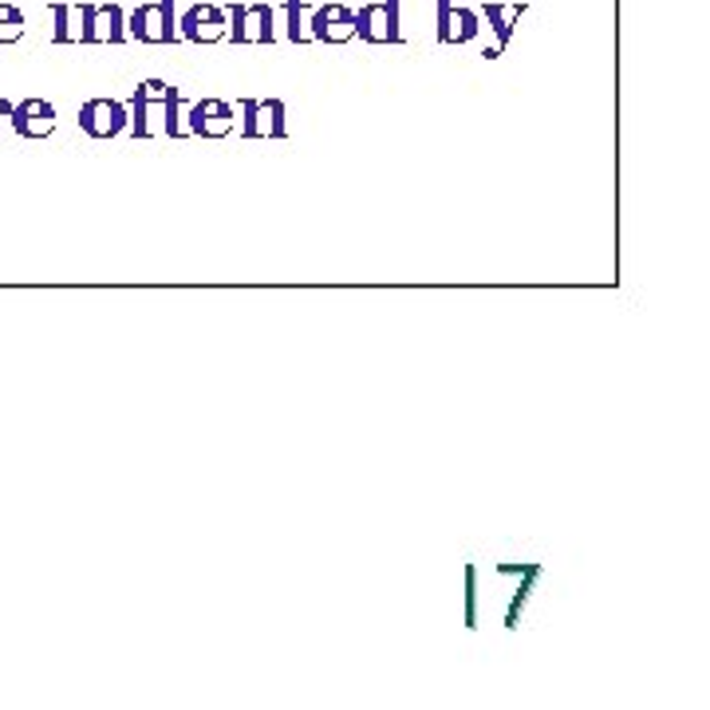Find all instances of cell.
<instances>
[{
    "instance_id": "obj_1",
    "label": "cell",
    "mask_w": 710,
    "mask_h": 710,
    "mask_svg": "<svg viewBox=\"0 0 710 710\" xmlns=\"http://www.w3.org/2000/svg\"><path fill=\"white\" fill-rule=\"evenodd\" d=\"M225 40L234 44H272L277 40V12L272 4H225Z\"/></svg>"
},
{
    "instance_id": "obj_2",
    "label": "cell",
    "mask_w": 710,
    "mask_h": 710,
    "mask_svg": "<svg viewBox=\"0 0 710 710\" xmlns=\"http://www.w3.org/2000/svg\"><path fill=\"white\" fill-rule=\"evenodd\" d=\"M126 40H138V44H174V40H178L174 0L138 4V9L126 17Z\"/></svg>"
},
{
    "instance_id": "obj_3",
    "label": "cell",
    "mask_w": 710,
    "mask_h": 710,
    "mask_svg": "<svg viewBox=\"0 0 710 710\" xmlns=\"http://www.w3.org/2000/svg\"><path fill=\"white\" fill-rule=\"evenodd\" d=\"M356 40L363 44H403V28H399V0H371L356 12Z\"/></svg>"
},
{
    "instance_id": "obj_4",
    "label": "cell",
    "mask_w": 710,
    "mask_h": 710,
    "mask_svg": "<svg viewBox=\"0 0 710 710\" xmlns=\"http://www.w3.org/2000/svg\"><path fill=\"white\" fill-rule=\"evenodd\" d=\"M182 119H186L189 135L209 138V143H217V138H229L237 131V111L229 107L225 100H198Z\"/></svg>"
},
{
    "instance_id": "obj_5",
    "label": "cell",
    "mask_w": 710,
    "mask_h": 710,
    "mask_svg": "<svg viewBox=\"0 0 710 710\" xmlns=\"http://www.w3.org/2000/svg\"><path fill=\"white\" fill-rule=\"evenodd\" d=\"M225 28H229V20H225L222 4H189V9L182 12V20H178V40L206 48V44L225 40Z\"/></svg>"
},
{
    "instance_id": "obj_6",
    "label": "cell",
    "mask_w": 710,
    "mask_h": 710,
    "mask_svg": "<svg viewBox=\"0 0 710 710\" xmlns=\"http://www.w3.org/2000/svg\"><path fill=\"white\" fill-rule=\"evenodd\" d=\"M308 37L316 44H351L356 40V12L348 4H320V9L308 17Z\"/></svg>"
},
{
    "instance_id": "obj_7",
    "label": "cell",
    "mask_w": 710,
    "mask_h": 710,
    "mask_svg": "<svg viewBox=\"0 0 710 710\" xmlns=\"http://www.w3.org/2000/svg\"><path fill=\"white\" fill-rule=\"evenodd\" d=\"M131 123V111L115 100H88L80 107V131L91 138H115Z\"/></svg>"
},
{
    "instance_id": "obj_8",
    "label": "cell",
    "mask_w": 710,
    "mask_h": 710,
    "mask_svg": "<svg viewBox=\"0 0 710 710\" xmlns=\"http://www.w3.org/2000/svg\"><path fill=\"white\" fill-rule=\"evenodd\" d=\"M9 123L20 138H48L55 131V107L48 100H40V95H32V100L17 103L9 111Z\"/></svg>"
},
{
    "instance_id": "obj_9",
    "label": "cell",
    "mask_w": 710,
    "mask_h": 710,
    "mask_svg": "<svg viewBox=\"0 0 710 710\" xmlns=\"http://www.w3.org/2000/svg\"><path fill=\"white\" fill-rule=\"evenodd\" d=\"M95 44H126V12L111 4H95Z\"/></svg>"
},
{
    "instance_id": "obj_10",
    "label": "cell",
    "mask_w": 710,
    "mask_h": 710,
    "mask_svg": "<svg viewBox=\"0 0 710 710\" xmlns=\"http://www.w3.org/2000/svg\"><path fill=\"white\" fill-rule=\"evenodd\" d=\"M477 17L490 20V28H494V37H497V52H502V48L510 44V37H513V24L525 17V4H490V0H486Z\"/></svg>"
},
{
    "instance_id": "obj_11",
    "label": "cell",
    "mask_w": 710,
    "mask_h": 710,
    "mask_svg": "<svg viewBox=\"0 0 710 710\" xmlns=\"http://www.w3.org/2000/svg\"><path fill=\"white\" fill-rule=\"evenodd\" d=\"M257 126H261V138H288V123H285V100H257Z\"/></svg>"
},
{
    "instance_id": "obj_12",
    "label": "cell",
    "mask_w": 710,
    "mask_h": 710,
    "mask_svg": "<svg viewBox=\"0 0 710 710\" xmlns=\"http://www.w3.org/2000/svg\"><path fill=\"white\" fill-rule=\"evenodd\" d=\"M477 9H450V20H446V44H470L477 40L482 24H477Z\"/></svg>"
},
{
    "instance_id": "obj_13",
    "label": "cell",
    "mask_w": 710,
    "mask_h": 710,
    "mask_svg": "<svg viewBox=\"0 0 710 710\" xmlns=\"http://www.w3.org/2000/svg\"><path fill=\"white\" fill-rule=\"evenodd\" d=\"M24 37V12L9 0H0V44H17Z\"/></svg>"
},
{
    "instance_id": "obj_14",
    "label": "cell",
    "mask_w": 710,
    "mask_h": 710,
    "mask_svg": "<svg viewBox=\"0 0 710 710\" xmlns=\"http://www.w3.org/2000/svg\"><path fill=\"white\" fill-rule=\"evenodd\" d=\"M52 40L55 44H72L75 32H72V4L68 0H52Z\"/></svg>"
},
{
    "instance_id": "obj_15",
    "label": "cell",
    "mask_w": 710,
    "mask_h": 710,
    "mask_svg": "<svg viewBox=\"0 0 710 710\" xmlns=\"http://www.w3.org/2000/svg\"><path fill=\"white\" fill-rule=\"evenodd\" d=\"M288 40L292 44H308V17H305V0H288Z\"/></svg>"
},
{
    "instance_id": "obj_16",
    "label": "cell",
    "mask_w": 710,
    "mask_h": 710,
    "mask_svg": "<svg viewBox=\"0 0 710 710\" xmlns=\"http://www.w3.org/2000/svg\"><path fill=\"white\" fill-rule=\"evenodd\" d=\"M466 628H477V568H466Z\"/></svg>"
},
{
    "instance_id": "obj_17",
    "label": "cell",
    "mask_w": 710,
    "mask_h": 710,
    "mask_svg": "<svg viewBox=\"0 0 710 710\" xmlns=\"http://www.w3.org/2000/svg\"><path fill=\"white\" fill-rule=\"evenodd\" d=\"M241 135L261 138V126H257V100H241Z\"/></svg>"
},
{
    "instance_id": "obj_18",
    "label": "cell",
    "mask_w": 710,
    "mask_h": 710,
    "mask_svg": "<svg viewBox=\"0 0 710 710\" xmlns=\"http://www.w3.org/2000/svg\"><path fill=\"white\" fill-rule=\"evenodd\" d=\"M450 9H454V0H439V44H446V20H450Z\"/></svg>"
}]
</instances>
